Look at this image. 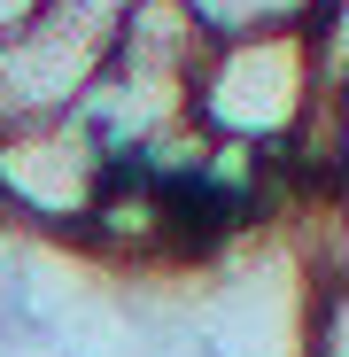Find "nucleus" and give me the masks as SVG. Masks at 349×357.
Here are the masks:
<instances>
[{"mask_svg": "<svg viewBox=\"0 0 349 357\" xmlns=\"http://www.w3.org/2000/svg\"><path fill=\"white\" fill-rule=\"evenodd\" d=\"M326 93L318 31H264V39H217L194 78V125L210 140H241L264 155H287L295 132Z\"/></svg>", "mask_w": 349, "mask_h": 357, "instance_id": "f257e3e1", "label": "nucleus"}, {"mask_svg": "<svg viewBox=\"0 0 349 357\" xmlns=\"http://www.w3.org/2000/svg\"><path fill=\"white\" fill-rule=\"evenodd\" d=\"M109 39L116 8H93V0H47L24 31L0 39V140L70 116L109 63Z\"/></svg>", "mask_w": 349, "mask_h": 357, "instance_id": "f03ea898", "label": "nucleus"}, {"mask_svg": "<svg viewBox=\"0 0 349 357\" xmlns=\"http://www.w3.org/2000/svg\"><path fill=\"white\" fill-rule=\"evenodd\" d=\"M116 155L93 140V125L70 109L54 125H24L0 140V218L24 233H54V241H78L101 187H109Z\"/></svg>", "mask_w": 349, "mask_h": 357, "instance_id": "7ed1b4c3", "label": "nucleus"}, {"mask_svg": "<svg viewBox=\"0 0 349 357\" xmlns=\"http://www.w3.org/2000/svg\"><path fill=\"white\" fill-rule=\"evenodd\" d=\"M210 47H217V39L194 24L187 0H125V8H116L109 63H116V70H140V78H155V86H187V93H194Z\"/></svg>", "mask_w": 349, "mask_h": 357, "instance_id": "20e7f679", "label": "nucleus"}, {"mask_svg": "<svg viewBox=\"0 0 349 357\" xmlns=\"http://www.w3.org/2000/svg\"><path fill=\"white\" fill-rule=\"evenodd\" d=\"M210 39H264V31H318L334 0H187Z\"/></svg>", "mask_w": 349, "mask_h": 357, "instance_id": "39448f33", "label": "nucleus"}, {"mask_svg": "<svg viewBox=\"0 0 349 357\" xmlns=\"http://www.w3.org/2000/svg\"><path fill=\"white\" fill-rule=\"evenodd\" d=\"M295 342H303V357H349V272H311Z\"/></svg>", "mask_w": 349, "mask_h": 357, "instance_id": "423d86ee", "label": "nucleus"}, {"mask_svg": "<svg viewBox=\"0 0 349 357\" xmlns=\"http://www.w3.org/2000/svg\"><path fill=\"white\" fill-rule=\"evenodd\" d=\"M318 218H326V225H318V241H311V272H349V187L326 195Z\"/></svg>", "mask_w": 349, "mask_h": 357, "instance_id": "0eeeda50", "label": "nucleus"}, {"mask_svg": "<svg viewBox=\"0 0 349 357\" xmlns=\"http://www.w3.org/2000/svg\"><path fill=\"white\" fill-rule=\"evenodd\" d=\"M39 8H47V0H0V39H8V31H24Z\"/></svg>", "mask_w": 349, "mask_h": 357, "instance_id": "6e6552de", "label": "nucleus"}, {"mask_svg": "<svg viewBox=\"0 0 349 357\" xmlns=\"http://www.w3.org/2000/svg\"><path fill=\"white\" fill-rule=\"evenodd\" d=\"M341 187H349V86H341Z\"/></svg>", "mask_w": 349, "mask_h": 357, "instance_id": "1a4fd4ad", "label": "nucleus"}]
</instances>
